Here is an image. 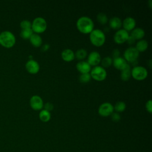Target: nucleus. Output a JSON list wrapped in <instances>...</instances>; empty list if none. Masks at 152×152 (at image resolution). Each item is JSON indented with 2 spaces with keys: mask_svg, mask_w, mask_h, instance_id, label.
Listing matches in <instances>:
<instances>
[{
  "mask_svg": "<svg viewBox=\"0 0 152 152\" xmlns=\"http://www.w3.org/2000/svg\"><path fill=\"white\" fill-rule=\"evenodd\" d=\"M25 66L26 70L30 74H36L40 69V65L39 63L33 59L27 61Z\"/></svg>",
  "mask_w": 152,
  "mask_h": 152,
  "instance_id": "f8f14e48",
  "label": "nucleus"
},
{
  "mask_svg": "<svg viewBox=\"0 0 152 152\" xmlns=\"http://www.w3.org/2000/svg\"><path fill=\"white\" fill-rule=\"evenodd\" d=\"M114 110L113 106L109 102H104L101 104L98 109V113L102 116H110Z\"/></svg>",
  "mask_w": 152,
  "mask_h": 152,
  "instance_id": "6e6552de",
  "label": "nucleus"
},
{
  "mask_svg": "<svg viewBox=\"0 0 152 152\" xmlns=\"http://www.w3.org/2000/svg\"><path fill=\"white\" fill-rule=\"evenodd\" d=\"M112 56L113 58H118L119 56V55H120V51L119 49H115L114 50H113L112 51Z\"/></svg>",
  "mask_w": 152,
  "mask_h": 152,
  "instance_id": "473e14b6",
  "label": "nucleus"
},
{
  "mask_svg": "<svg viewBox=\"0 0 152 152\" xmlns=\"http://www.w3.org/2000/svg\"><path fill=\"white\" fill-rule=\"evenodd\" d=\"M90 75L93 79L97 81H103L104 80L106 76L107 72L106 69L102 66L97 65L94 66L90 70Z\"/></svg>",
  "mask_w": 152,
  "mask_h": 152,
  "instance_id": "39448f33",
  "label": "nucleus"
},
{
  "mask_svg": "<svg viewBox=\"0 0 152 152\" xmlns=\"http://www.w3.org/2000/svg\"><path fill=\"white\" fill-rule=\"evenodd\" d=\"M102 66L104 68H107L110 66L112 64V59L109 56H106L102 59L101 61Z\"/></svg>",
  "mask_w": 152,
  "mask_h": 152,
  "instance_id": "bb28decb",
  "label": "nucleus"
},
{
  "mask_svg": "<svg viewBox=\"0 0 152 152\" xmlns=\"http://www.w3.org/2000/svg\"><path fill=\"white\" fill-rule=\"evenodd\" d=\"M140 52L136 49L135 47L131 46L128 48L124 53V57L126 61L128 62H134L137 61L139 56Z\"/></svg>",
  "mask_w": 152,
  "mask_h": 152,
  "instance_id": "0eeeda50",
  "label": "nucleus"
},
{
  "mask_svg": "<svg viewBox=\"0 0 152 152\" xmlns=\"http://www.w3.org/2000/svg\"><path fill=\"white\" fill-rule=\"evenodd\" d=\"M109 26L114 30H119L122 26V21L118 17H113L109 21Z\"/></svg>",
  "mask_w": 152,
  "mask_h": 152,
  "instance_id": "f3484780",
  "label": "nucleus"
},
{
  "mask_svg": "<svg viewBox=\"0 0 152 152\" xmlns=\"http://www.w3.org/2000/svg\"><path fill=\"white\" fill-rule=\"evenodd\" d=\"M131 76L137 80H142L145 79L148 75L147 69L142 66L136 65L131 69Z\"/></svg>",
  "mask_w": 152,
  "mask_h": 152,
  "instance_id": "423d86ee",
  "label": "nucleus"
},
{
  "mask_svg": "<svg viewBox=\"0 0 152 152\" xmlns=\"http://www.w3.org/2000/svg\"><path fill=\"white\" fill-rule=\"evenodd\" d=\"M131 66L129 64H128L127 66L124 69L121 70V78L123 81H128L131 76Z\"/></svg>",
  "mask_w": 152,
  "mask_h": 152,
  "instance_id": "aec40b11",
  "label": "nucleus"
},
{
  "mask_svg": "<svg viewBox=\"0 0 152 152\" xmlns=\"http://www.w3.org/2000/svg\"><path fill=\"white\" fill-rule=\"evenodd\" d=\"M114 110L117 112H122L124 111L126 109V104L122 101L118 102L113 106Z\"/></svg>",
  "mask_w": 152,
  "mask_h": 152,
  "instance_id": "b1692460",
  "label": "nucleus"
},
{
  "mask_svg": "<svg viewBox=\"0 0 152 152\" xmlns=\"http://www.w3.org/2000/svg\"><path fill=\"white\" fill-rule=\"evenodd\" d=\"M20 27L22 29H27V28H31V23L27 20H24L21 21L20 24Z\"/></svg>",
  "mask_w": 152,
  "mask_h": 152,
  "instance_id": "c85d7f7f",
  "label": "nucleus"
},
{
  "mask_svg": "<svg viewBox=\"0 0 152 152\" xmlns=\"http://www.w3.org/2000/svg\"><path fill=\"white\" fill-rule=\"evenodd\" d=\"M148 46V43L146 40L140 39L137 42L135 48L140 52L145 51L147 49Z\"/></svg>",
  "mask_w": 152,
  "mask_h": 152,
  "instance_id": "412c9836",
  "label": "nucleus"
},
{
  "mask_svg": "<svg viewBox=\"0 0 152 152\" xmlns=\"http://www.w3.org/2000/svg\"><path fill=\"white\" fill-rule=\"evenodd\" d=\"M112 64L116 69H118L121 71L124 69L128 64V63L124 58L120 56L113 58V59L112 60Z\"/></svg>",
  "mask_w": 152,
  "mask_h": 152,
  "instance_id": "4468645a",
  "label": "nucleus"
},
{
  "mask_svg": "<svg viewBox=\"0 0 152 152\" xmlns=\"http://www.w3.org/2000/svg\"><path fill=\"white\" fill-rule=\"evenodd\" d=\"M29 40L31 44L34 47H40L42 45V39L39 34L33 33Z\"/></svg>",
  "mask_w": 152,
  "mask_h": 152,
  "instance_id": "a211bd4d",
  "label": "nucleus"
},
{
  "mask_svg": "<svg viewBox=\"0 0 152 152\" xmlns=\"http://www.w3.org/2000/svg\"><path fill=\"white\" fill-rule=\"evenodd\" d=\"M89 37L91 43L96 46H100L103 45L106 40L104 33L98 28L93 29L90 33Z\"/></svg>",
  "mask_w": 152,
  "mask_h": 152,
  "instance_id": "7ed1b4c3",
  "label": "nucleus"
},
{
  "mask_svg": "<svg viewBox=\"0 0 152 152\" xmlns=\"http://www.w3.org/2000/svg\"><path fill=\"white\" fill-rule=\"evenodd\" d=\"M16 39L14 34L10 31H4L0 33V45L5 48H11L15 43Z\"/></svg>",
  "mask_w": 152,
  "mask_h": 152,
  "instance_id": "f03ea898",
  "label": "nucleus"
},
{
  "mask_svg": "<svg viewBox=\"0 0 152 152\" xmlns=\"http://www.w3.org/2000/svg\"><path fill=\"white\" fill-rule=\"evenodd\" d=\"M76 68L81 74L89 73L91 70V66L87 61H84L78 62L76 65Z\"/></svg>",
  "mask_w": 152,
  "mask_h": 152,
  "instance_id": "2eb2a0df",
  "label": "nucleus"
},
{
  "mask_svg": "<svg viewBox=\"0 0 152 152\" xmlns=\"http://www.w3.org/2000/svg\"><path fill=\"white\" fill-rule=\"evenodd\" d=\"M76 26L80 32L87 34L94 29V25L91 18L87 16H82L77 20Z\"/></svg>",
  "mask_w": 152,
  "mask_h": 152,
  "instance_id": "f257e3e1",
  "label": "nucleus"
},
{
  "mask_svg": "<svg viewBox=\"0 0 152 152\" xmlns=\"http://www.w3.org/2000/svg\"><path fill=\"white\" fill-rule=\"evenodd\" d=\"M145 108L146 110L150 113H151L152 112V101L151 100H148L146 103H145Z\"/></svg>",
  "mask_w": 152,
  "mask_h": 152,
  "instance_id": "7c9ffc66",
  "label": "nucleus"
},
{
  "mask_svg": "<svg viewBox=\"0 0 152 152\" xmlns=\"http://www.w3.org/2000/svg\"><path fill=\"white\" fill-rule=\"evenodd\" d=\"M101 61V56L97 51L91 52L87 57V62L90 66H97Z\"/></svg>",
  "mask_w": 152,
  "mask_h": 152,
  "instance_id": "9b49d317",
  "label": "nucleus"
},
{
  "mask_svg": "<svg viewBox=\"0 0 152 152\" xmlns=\"http://www.w3.org/2000/svg\"><path fill=\"white\" fill-rule=\"evenodd\" d=\"M61 56L64 61L69 62L75 58V53L70 49H65L62 52Z\"/></svg>",
  "mask_w": 152,
  "mask_h": 152,
  "instance_id": "dca6fc26",
  "label": "nucleus"
},
{
  "mask_svg": "<svg viewBox=\"0 0 152 152\" xmlns=\"http://www.w3.org/2000/svg\"><path fill=\"white\" fill-rule=\"evenodd\" d=\"M40 119L44 122H46L49 121L51 118V115L50 112L45 110V109H42L39 113V115Z\"/></svg>",
  "mask_w": 152,
  "mask_h": 152,
  "instance_id": "4be33fe9",
  "label": "nucleus"
},
{
  "mask_svg": "<svg viewBox=\"0 0 152 152\" xmlns=\"http://www.w3.org/2000/svg\"><path fill=\"white\" fill-rule=\"evenodd\" d=\"M97 20L101 24H105L108 21V18L106 14L103 12H100L97 14Z\"/></svg>",
  "mask_w": 152,
  "mask_h": 152,
  "instance_id": "a878e982",
  "label": "nucleus"
},
{
  "mask_svg": "<svg viewBox=\"0 0 152 152\" xmlns=\"http://www.w3.org/2000/svg\"><path fill=\"white\" fill-rule=\"evenodd\" d=\"M87 53L86 50L84 49L81 48L78 49L75 53V57H76L78 59H83L87 56Z\"/></svg>",
  "mask_w": 152,
  "mask_h": 152,
  "instance_id": "393cba45",
  "label": "nucleus"
},
{
  "mask_svg": "<svg viewBox=\"0 0 152 152\" xmlns=\"http://www.w3.org/2000/svg\"><path fill=\"white\" fill-rule=\"evenodd\" d=\"M33 31L31 28H27V29H22L20 32V36L22 39L27 40L29 39L31 36L33 34Z\"/></svg>",
  "mask_w": 152,
  "mask_h": 152,
  "instance_id": "5701e85b",
  "label": "nucleus"
},
{
  "mask_svg": "<svg viewBox=\"0 0 152 152\" xmlns=\"http://www.w3.org/2000/svg\"><path fill=\"white\" fill-rule=\"evenodd\" d=\"M130 35L132 36L135 40H140L142 39V38L144 36L145 31L141 27H136L132 30Z\"/></svg>",
  "mask_w": 152,
  "mask_h": 152,
  "instance_id": "6ab92c4d",
  "label": "nucleus"
},
{
  "mask_svg": "<svg viewBox=\"0 0 152 152\" xmlns=\"http://www.w3.org/2000/svg\"><path fill=\"white\" fill-rule=\"evenodd\" d=\"M50 48V46L49 44H44L42 47V50L43 51H46L47 50H48Z\"/></svg>",
  "mask_w": 152,
  "mask_h": 152,
  "instance_id": "f704fd0d",
  "label": "nucleus"
},
{
  "mask_svg": "<svg viewBox=\"0 0 152 152\" xmlns=\"http://www.w3.org/2000/svg\"><path fill=\"white\" fill-rule=\"evenodd\" d=\"M47 28V23L45 19L41 17L35 18L31 23V30L36 33H40L46 30Z\"/></svg>",
  "mask_w": 152,
  "mask_h": 152,
  "instance_id": "20e7f679",
  "label": "nucleus"
},
{
  "mask_svg": "<svg viewBox=\"0 0 152 152\" xmlns=\"http://www.w3.org/2000/svg\"><path fill=\"white\" fill-rule=\"evenodd\" d=\"M135 40H135L132 36L129 35V37H128V38L126 42H128V44L132 45V44H133V43H134L135 42Z\"/></svg>",
  "mask_w": 152,
  "mask_h": 152,
  "instance_id": "72a5a7b5",
  "label": "nucleus"
},
{
  "mask_svg": "<svg viewBox=\"0 0 152 152\" xmlns=\"http://www.w3.org/2000/svg\"><path fill=\"white\" fill-rule=\"evenodd\" d=\"M43 107L45 110L50 112L53 109V104L50 102H47L44 105Z\"/></svg>",
  "mask_w": 152,
  "mask_h": 152,
  "instance_id": "2f4dec72",
  "label": "nucleus"
},
{
  "mask_svg": "<svg viewBox=\"0 0 152 152\" xmlns=\"http://www.w3.org/2000/svg\"><path fill=\"white\" fill-rule=\"evenodd\" d=\"M110 116L112 120L114 122H118L121 119V116L118 112H113Z\"/></svg>",
  "mask_w": 152,
  "mask_h": 152,
  "instance_id": "c756f323",
  "label": "nucleus"
},
{
  "mask_svg": "<svg viewBox=\"0 0 152 152\" xmlns=\"http://www.w3.org/2000/svg\"><path fill=\"white\" fill-rule=\"evenodd\" d=\"M128 31H126L124 28L119 29L116 31L113 36L114 41L118 44H122L126 42L129 37Z\"/></svg>",
  "mask_w": 152,
  "mask_h": 152,
  "instance_id": "1a4fd4ad",
  "label": "nucleus"
},
{
  "mask_svg": "<svg viewBox=\"0 0 152 152\" xmlns=\"http://www.w3.org/2000/svg\"><path fill=\"white\" fill-rule=\"evenodd\" d=\"M30 105L33 110H39L43 108L44 104L42 99L39 96L34 95L30 99Z\"/></svg>",
  "mask_w": 152,
  "mask_h": 152,
  "instance_id": "9d476101",
  "label": "nucleus"
},
{
  "mask_svg": "<svg viewBox=\"0 0 152 152\" xmlns=\"http://www.w3.org/2000/svg\"><path fill=\"white\" fill-rule=\"evenodd\" d=\"M91 79V75L90 73H85V74H81L79 76V80L81 83H88Z\"/></svg>",
  "mask_w": 152,
  "mask_h": 152,
  "instance_id": "cd10ccee",
  "label": "nucleus"
},
{
  "mask_svg": "<svg viewBox=\"0 0 152 152\" xmlns=\"http://www.w3.org/2000/svg\"><path fill=\"white\" fill-rule=\"evenodd\" d=\"M136 24V21L135 19L131 17H126L123 22H122V25L123 26L124 29L126 31H131L132 30Z\"/></svg>",
  "mask_w": 152,
  "mask_h": 152,
  "instance_id": "ddd939ff",
  "label": "nucleus"
}]
</instances>
